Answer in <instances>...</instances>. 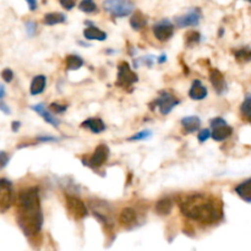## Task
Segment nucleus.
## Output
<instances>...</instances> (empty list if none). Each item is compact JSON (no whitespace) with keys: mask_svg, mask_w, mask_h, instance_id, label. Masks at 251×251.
<instances>
[{"mask_svg":"<svg viewBox=\"0 0 251 251\" xmlns=\"http://www.w3.org/2000/svg\"><path fill=\"white\" fill-rule=\"evenodd\" d=\"M25 26H26V32L29 37H32L34 33H36L37 24L34 21H27Z\"/></svg>","mask_w":251,"mask_h":251,"instance_id":"34","label":"nucleus"},{"mask_svg":"<svg viewBox=\"0 0 251 251\" xmlns=\"http://www.w3.org/2000/svg\"><path fill=\"white\" fill-rule=\"evenodd\" d=\"M201 42V34L196 31H189L185 34V46L193 47Z\"/></svg>","mask_w":251,"mask_h":251,"instance_id":"27","label":"nucleus"},{"mask_svg":"<svg viewBox=\"0 0 251 251\" xmlns=\"http://www.w3.org/2000/svg\"><path fill=\"white\" fill-rule=\"evenodd\" d=\"M27 4H28L29 10L31 11H34L37 9V2L36 1H32V0H27Z\"/></svg>","mask_w":251,"mask_h":251,"instance_id":"41","label":"nucleus"},{"mask_svg":"<svg viewBox=\"0 0 251 251\" xmlns=\"http://www.w3.org/2000/svg\"><path fill=\"white\" fill-rule=\"evenodd\" d=\"M66 63V70L69 71H74V70H78L80 68L83 66V59L81 58L80 55H76V54H70V55L66 56L65 59Z\"/></svg>","mask_w":251,"mask_h":251,"instance_id":"24","label":"nucleus"},{"mask_svg":"<svg viewBox=\"0 0 251 251\" xmlns=\"http://www.w3.org/2000/svg\"><path fill=\"white\" fill-rule=\"evenodd\" d=\"M179 208L186 218L212 225L223 218V202L218 198L207 194H190L179 200Z\"/></svg>","mask_w":251,"mask_h":251,"instance_id":"2","label":"nucleus"},{"mask_svg":"<svg viewBox=\"0 0 251 251\" xmlns=\"http://www.w3.org/2000/svg\"><path fill=\"white\" fill-rule=\"evenodd\" d=\"M207 95V88L202 85V82L200 80H194L193 85L189 90V97L194 100H205Z\"/></svg>","mask_w":251,"mask_h":251,"instance_id":"14","label":"nucleus"},{"mask_svg":"<svg viewBox=\"0 0 251 251\" xmlns=\"http://www.w3.org/2000/svg\"><path fill=\"white\" fill-rule=\"evenodd\" d=\"M31 109L34 110V112H36L38 115H41V117L43 118L47 123H48V124L53 125V126H55V127H58L59 125H60V120H59L58 118H55V115L51 114V113L48 110V108L44 107V104H42V103L32 105Z\"/></svg>","mask_w":251,"mask_h":251,"instance_id":"13","label":"nucleus"},{"mask_svg":"<svg viewBox=\"0 0 251 251\" xmlns=\"http://www.w3.org/2000/svg\"><path fill=\"white\" fill-rule=\"evenodd\" d=\"M251 180L250 179H247V180L243 181L242 184L235 188V193L245 201V202L250 203L251 202V194H250V188H251Z\"/></svg>","mask_w":251,"mask_h":251,"instance_id":"22","label":"nucleus"},{"mask_svg":"<svg viewBox=\"0 0 251 251\" xmlns=\"http://www.w3.org/2000/svg\"><path fill=\"white\" fill-rule=\"evenodd\" d=\"M147 22H149V17H147L144 12L136 10V11L132 14L131 19H130V26H131L132 29H135V31H140L141 28L146 27Z\"/></svg>","mask_w":251,"mask_h":251,"instance_id":"19","label":"nucleus"},{"mask_svg":"<svg viewBox=\"0 0 251 251\" xmlns=\"http://www.w3.org/2000/svg\"><path fill=\"white\" fill-rule=\"evenodd\" d=\"M20 126H21V123H20V122H12V123H11V130H12V131H14V132L19 131Z\"/></svg>","mask_w":251,"mask_h":251,"instance_id":"40","label":"nucleus"},{"mask_svg":"<svg viewBox=\"0 0 251 251\" xmlns=\"http://www.w3.org/2000/svg\"><path fill=\"white\" fill-rule=\"evenodd\" d=\"M153 34L158 41L167 42L173 37L174 25L171 20L163 19L153 25Z\"/></svg>","mask_w":251,"mask_h":251,"instance_id":"10","label":"nucleus"},{"mask_svg":"<svg viewBox=\"0 0 251 251\" xmlns=\"http://www.w3.org/2000/svg\"><path fill=\"white\" fill-rule=\"evenodd\" d=\"M178 104H180V100L176 96L169 93L168 91H161L158 97L151 103V109H154V107H157L162 115H168Z\"/></svg>","mask_w":251,"mask_h":251,"instance_id":"4","label":"nucleus"},{"mask_svg":"<svg viewBox=\"0 0 251 251\" xmlns=\"http://www.w3.org/2000/svg\"><path fill=\"white\" fill-rule=\"evenodd\" d=\"M211 137V131L208 129H203L202 131H200V134H199L198 139H199V142H201V144H203V142L207 141L208 139Z\"/></svg>","mask_w":251,"mask_h":251,"instance_id":"35","label":"nucleus"},{"mask_svg":"<svg viewBox=\"0 0 251 251\" xmlns=\"http://www.w3.org/2000/svg\"><path fill=\"white\" fill-rule=\"evenodd\" d=\"M10 162V154L6 153L5 151H0V171L4 169L5 167L9 164Z\"/></svg>","mask_w":251,"mask_h":251,"instance_id":"32","label":"nucleus"},{"mask_svg":"<svg viewBox=\"0 0 251 251\" xmlns=\"http://www.w3.org/2000/svg\"><path fill=\"white\" fill-rule=\"evenodd\" d=\"M227 124V122H226L223 118H213L212 120H210V125H211V129H213V127H217V126H221V125H225Z\"/></svg>","mask_w":251,"mask_h":251,"instance_id":"36","label":"nucleus"},{"mask_svg":"<svg viewBox=\"0 0 251 251\" xmlns=\"http://www.w3.org/2000/svg\"><path fill=\"white\" fill-rule=\"evenodd\" d=\"M208 77H210L211 85L213 86V88H215L216 93H217L218 96H223L227 93L228 85H227V81H226V77H225V75H223V73H221L218 69L212 68V69H210Z\"/></svg>","mask_w":251,"mask_h":251,"instance_id":"11","label":"nucleus"},{"mask_svg":"<svg viewBox=\"0 0 251 251\" xmlns=\"http://www.w3.org/2000/svg\"><path fill=\"white\" fill-rule=\"evenodd\" d=\"M4 96H5V88H4V86L0 85V100H1Z\"/></svg>","mask_w":251,"mask_h":251,"instance_id":"43","label":"nucleus"},{"mask_svg":"<svg viewBox=\"0 0 251 251\" xmlns=\"http://www.w3.org/2000/svg\"><path fill=\"white\" fill-rule=\"evenodd\" d=\"M78 44H80V46H83V47H90L91 46V44L85 43V42H81V41H78Z\"/></svg>","mask_w":251,"mask_h":251,"instance_id":"44","label":"nucleus"},{"mask_svg":"<svg viewBox=\"0 0 251 251\" xmlns=\"http://www.w3.org/2000/svg\"><path fill=\"white\" fill-rule=\"evenodd\" d=\"M14 201L12 183L6 178L0 179V213H4L11 207Z\"/></svg>","mask_w":251,"mask_h":251,"instance_id":"9","label":"nucleus"},{"mask_svg":"<svg viewBox=\"0 0 251 251\" xmlns=\"http://www.w3.org/2000/svg\"><path fill=\"white\" fill-rule=\"evenodd\" d=\"M233 134V127L229 126L228 124L221 125V126L213 127L212 129V134H211V137H212L215 141H225L227 140L228 137L232 136Z\"/></svg>","mask_w":251,"mask_h":251,"instance_id":"16","label":"nucleus"},{"mask_svg":"<svg viewBox=\"0 0 251 251\" xmlns=\"http://www.w3.org/2000/svg\"><path fill=\"white\" fill-rule=\"evenodd\" d=\"M16 221L26 237L38 235L43 226V212L41 206L38 186L24 189L17 196Z\"/></svg>","mask_w":251,"mask_h":251,"instance_id":"1","label":"nucleus"},{"mask_svg":"<svg viewBox=\"0 0 251 251\" xmlns=\"http://www.w3.org/2000/svg\"><path fill=\"white\" fill-rule=\"evenodd\" d=\"M172 208H173V201L169 198L161 199L159 201H157L156 206H154V210L158 215L161 216H167L172 212Z\"/></svg>","mask_w":251,"mask_h":251,"instance_id":"21","label":"nucleus"},{"mask_svg":"<svg viewBox=\"0 0 251 251\" xmlns=\"http://www.w3.org/2000/svg\"><path fill=\"white\" fill-rule=\"evenodd\" d=\"M83 37H85L87 41H105L107 39V33L103 32L102 29H100L98 27L92 26L87 27V28L83 29Z\"/></svg>","mask_w":251,"mask_h":251,"instance_id":"17","label":"nucleus"},{"mask_svg":"<svg viewBox=\"0 0 251 251\" xmlns=\"http://www.w3.org/2000/svg\"><path fill=\"white\" fill-rule=\"evenodd\" d=\"M139 81V75L131 70L126 61H120L118 64V75L115 85L122 88H131L134 83Z\"/></svg>","mask_w":251,"mask_h":251,"instance_id":"5","label":"nucleus"},{"mask_svg":"<svg viewBox=\"0 0 251 251\" xmlns=\"http://www.w3.org/2000/svg\"><path fill=\"white\" fill-rule=\"evenodd\" d=\"M154 59H156V56H153V55H146V56H144V58L137 59V61L135 63V68H137V66H139V64H144V65H146L147 68H152V66H153V63H154Z\"/></svg>","mask_w":251,"mask_h":251,"instance_id":"30","label":"nucleus"},{"mask_svg":"<svg viewBox=\"0 0 251 251\" xmlns=\"http://www.w3.org/2000/svg\"><path fill=\"white\" fill-rule=\"evenodd\" d=\"M47 85V77L44 75H37L34 76L32 80L31 86H29V93L32 96H38L43 93L44 88Z\"/></svg>","mask_w":251,"mask_h":251,"instance_id":"18","label":"nucleus"},{"mask_svg":"<svg viewBox=\"0 0 251 251\" xmlns=\"http://www.w3.org/2000/svg\"><path fill=\"white\" fill-rule=\"evenodd\" d=\"M66 109H68V107L66 105H63V104H59V103H51L50 105H49V112L53 114V113H55V114H63V113L66 112Z\"/></svg>","mask_w":251,"mask_h":251,"instance_id":"31","label":"nucleus"},{"mask_svg":"<svg viewBox=\"0 0 251 251\" xmlns=\"http://www.w3.org/2000/svg\"><path fill=\"white\" fill-rule=\"evenodd\" d=\"M60 5L63 7H65L66 10H71L76 4H75V1H68V0H65V1H64V0H60Z\"/></svg>","mask_w":251,"mask_h":251,"instance_id":"38","label":"nucleus"},{"mask_svg":"<svg viewBox=\"0 0 251 251\" xmlns=\"http://www.w3.org/2000/svg\"><path fill=\"white\" fill-rule=\"evenodd\" d=\"M78 9L82 12H86V14H93V12L98 11L97 4L93 2L92 0H82V1L78 4Z\"/></svg>","mask_w":251,"mask_h":251,"instance_id":"26","label":"nucleus"},{"mask_svg":"<svg viewBox=\"0 0 251 251\" xmlns=\"http://www.w3.org/2000/svg\"><path fill=\"white\" fill-rule=\"evenodd\" d=\"M1 77H2V80H4L6 83L11 82L12 78H14V71H12L11 69H9V68L4 69V70L1 71Z\"/></svg>","mask_w":251,"mask_h":251,"instance_id":"33","label":"nucleus"},{"mask_svg":"<svg viewBox=\"0 0 251 251\" xmlns=\"http://www.w3.org/2000/svg\"><path fill=\"white\" fill-rule=\"evenodd\" d=\"M234 56H235V59H237L238 63H242V64L249 63L250 59H251L250 47L247 46V47H244V48L237 49V50L234 51Z\"/></svg>","mask_w":251,"mask_h":251,"instance_id":"25","label":"nucleus"},{"mask_svg":"<svg viewBox=\"0 0 251 251\" xmlns=\"http://www.w3.org/2000/svg\"><path fill=\"white\" fill-rule=\"evenodd\" d=\"M181 125H183L184 130L188 134H191V132H195L200 129L201 126V120L200 118L196 117V115H193V117H185L181 119Z\"/></svg>","mask_w":251,"mask_h":251,"instance_id":"20","label":"nucleus"},{"mask_svg":"<svg viewBox=\"0 0 251 251\" xmlns=\"http://www.w3.org/2000/svg\"><path fill=\"white\" fill-rule=\"evenodd\" d=\"M103 7L110 16L120 19L129 16L134 11L135 5L129 0H107L103 2Z\"/></svg>","mask_w":251,"mask_h":251,"instance_id":"3","label":"nucleus"},{"mask_svg":"<svg viewBox=\"0 0 251 251\" xmlns=\"http://www.w3.org/2000/svg\"><path fill=\"white\" fill-rule=\"evenodd\" d=\"M110 154V150L107 145L100 144L98 145L97 149L95 150V152L92 153V156L87 157V158H82V164L86 167H90V168H100L102 167L105 162L108 161Z\"/></svg>","mask_w":251,"mask_h":251,"instance_id":"6","label":"nucleus"},{"mask_svg":"<svg viewBox=\"0 0 251 251\" xmlns=\"http://www.w3.org/2000/svg\"><path fill=\"white\" fill-rule=\"evenodd\" d=\"M119 223L120 226L125 228H132L137 225V213L134 208L125 207L119 213Z\"/></svg>","mask_w":251,"mask_h":251,"instance_id":"12","label":"nucleus"},{"mask_svg":"<svg viewBox=\"0 0 251 251\" xmlns=\"http://www.w3.org/2000/svg\"><path fill=\"white\" fill-rule=\"evenodd\" d=\"M166 60H167V55L166 54H162V55L158 58V60H157V63L162 64V63H164Z\"/></svg>","mask_w":251,"mask_h":251,"instance_id":"42","label":"nucleus"},{"mask_svg":"<svg viewBox=\"0 0 251 251\" xmlns=\"http://www.w3.org/2000/svg\"><path fill=\"white\" fill-rule=\"evenodd\" d=\"M65 205L69 215H70L74 220L80 221L83 220L85 217H87L88 210L87 207H86L85 202L81 201L78 198H76V196L65 195Z\"/></svg>","mask_w":251,"mask_h":251,"instance_id":"7","label":"nucleus"},{"mask_svg":"<svg viewBox=\"0 0 251 251\" xmlns=\"http://www.w3.org/2000/svg\"><path fill=\"white\" fill-rule=\"evenodd\" d=\"M240 112H242L243 117L245 118V120H247V122H250V112H251V95L250 93H248V95L245 96L244 102H243L242 107H240Z\"/></svg>","mask_w":251,"mask_h":251,"instance_id":"28","label":"nucleus"},{"mask_svg":"<svg viewBox=\"0 0 251 251\" xmlns=\"http://www.w3.org/2000/svg\"><path fill=\"white\" fill-rule=\"evenodd\" d=\"M81 127L90 130L93 134H100L105 130V124L100 118H90L81 124Z\"/></svg>","mask_w":251,"mask_h":251,"instance_id":"15","label":"nucleus"},{"mask_svg":"<svg viewBox=\"0 0 251 251\" xmlns=\"http://www.w3.org/2000/svg\"><path fill=\"white\" fill-rule=\"evenodd\" d=\"M66 21V15L63 12H49L44 16L43 22L47 26H54V25L63 24Z\"/></svg>","mask_w":251,"mask_h":251,"instance_id":"23","label":"nucleus"},{"mask_svg":"<svg viewBox=\"0 0 251 251\" xmlns=\"http://www.w3.org/2000/svg\"><path fill=\"white\" fill-rule=\"evenodd\" d=\"M201 17H202L201 10L199 7H193V9H189V11L185 12V14L174 17V24L178 28L196 27L200 24Z\"/></svg>","mask_w":251,"mask_h":251,"instance_id":"8","label":"nucleus"},{"mask_svg":"<svg viewBox=\"0 0 251 251\" xmlns=\"http://www.w3.org/2000/svg\"><path fill=\"white\" fill-rule=\"evenodd\" d=\"M36 140L39 142H56V141H59L60 139H58V137H54V136H37Z\"/></svg>","mask_w":251,"mask_h":251,"instance_id":"37","label":"nucleus"},{"mask_svg":"<svg viewBox=\"0 0 251 251\" xmlns=\"http://www.w3.org/2000/svg\"><path fill=\"white\" fill-rule=\"evenodd\" d=\"M0 110H1V112L4 113V114H7V115L11 114V110H10V108L7 107V105L5 104V103L2 102V100H0Z\"/></svg>","mask_w":251,"mask_h":251,"instance_id":"39","label":"nucleus"},{"mask_svg":"<svg viewBox=\"0 0 251 251\" xmlns=\"http://www.w3.org/2000/svg\"><path fill=\"white\" fill-rule=\"evenodd\" d=\"M152 136L151 130H142V131L137 132V134L132 135L131 137L127 139V141H142V140H147Z\"/></svg>","mask_w":251,"mask_h":251,"instance_id":"29","label":"nucleus"}]
</instances>
